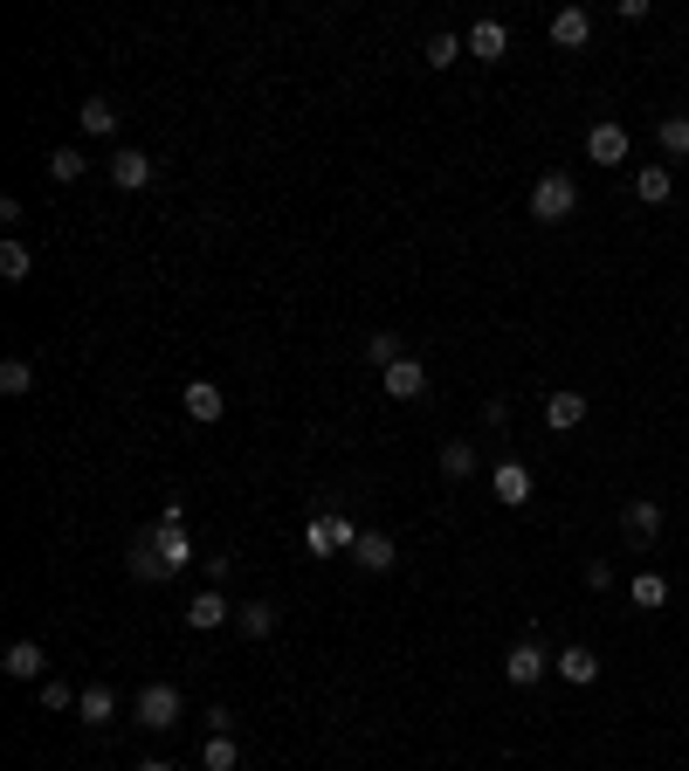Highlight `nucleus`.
<instances>
[{"instance_id": "nucleus-32", "label": "nucleus", "mask_w": 689, "mask_h": 771, "mask_svg": "<svg viewBox=\"0 0 689 771\" xmlns=\"http://www.w3.org/2000/svg\"><path fill=\"white\" fill-rule=\"evenodd\" d=\"M29 386H35V366H29V358H8V366H0V393H8V400H21Z\"/></svg>"}, {"instance_id": "nucleus-9", "label": "nucleus", "mask_w": 689, "mask_h": 771, "mask_svg": "<svg viewBox=\"0 0 689 771\" xmlns=\"http://www.w3.org/2000/svg\"><path fill=\"white\" fill-rule=\"evenodd\" d=\"M379 386H387V400H421L427 393V366L421 358H400V366L379 372Z\"/></svg>"}, {"instance_id": "nucleus-24", "label": "nucleus", "mask_w": 689, "mask_h": 771, "mask_svg": "<svg viewBox=\"0 0 689 771\" xmlns=\"http://www.w3.org/2000/svg\"><path fill=\"white\" fill-rule=\"evenodd\" d=\"M76 124H84L90 138H111V132H118V111L104 104V97H84V111H76Z\"/></svg>"}, {"instance_id": "nucleus-11", "label": "nucleus", "mask_w": 689, "mask_h": 771, "mask_svg": "<svg viewBox=\"0 0 689 771\" xmlns=\"http://www.w3.org/2000/svg\"><path fill=\"white\" fill-rule=\"evenodd\" d=\"M586 159L593 166H627V132L621 124H593V132H586Z\"/></svg>"}, {"instance_id": "nucleus-17", "label": "nucleus", "mask_w": 689, "mask_h": 771, "mask_svg": "<svg viewBox=\"0 0 689 771\" xmlns=\"http://www.w3.org/2000/svg\"><path fill=\"white\" fill-rule=\"evenodd\" d=\"M586 421V393H573V386H558V393L545 400V427H558V434H566V427H579Z\"/></svg>"}, {"instance_id": "nucleus-31", "label": "nucleus", "mask_w": 689, "mask_h": 771, "mask_svg": "<svg viewBox=\"0 0 689 771\" xmlns=\"http://www.w3.org/2000/svg\"><path fill=\"white\" fill-rule=\"evenodd\" d=\"M655 138H662V152H669V159H689V118H682V111H676V118H662V132H655Z\"/></svg>"}, {"instance_id": "nucleus-23", "label": "nucleus", "mask_w": 689, "mask_h": 771, "mask_svg": "<svg viewBox=\"0 0 689 771\" xmlns=\"http://www.w3.org/2000/svg\"><path fill=\"white\" fill-rule=\"evenodd\" d=\"M442 476L448 482H469L476 476V442H442Z\"/></svg>"}, {"instance_id": "nucleus-16", "label": "nucleus", "mask_w": 689, "mask_h": 771, "mask_svg": "<svg viewBox=\"0 0 689 771\" xmlns=\"http://www.w3.org/2000/svg\"><path fill=\"white\" fill-rule=\"evenodd\" d=\"M152 551L166 558V572H187V565H193V545H187L180 524H159V530H152Z\"/></svg>"}, {"instance_id": "nucleus-2", "label": "nucleus", "mask_w": 689, "mask_h": 771, "mask_svg": "<svg viewBox=\"0 0 689 771\" xmlns=\"http://www.w3.org/2000/svg\"><path fill=\"white\" fill-rule=\"evenodd\" d=\"M573 208H579L573 172H538V187H531V221L558 227V221H573Z\"/></svg>"}, {"instance_id": "nucleus-10", "label": "nucleus", "mask_w": 689, "mask_h": 771, "mask_svg": "<svg viewBox=\"0 0 689 771\" xmlns=\"http://www.w3.org/2000/svg\"><path fill=\"white\" fill-rule=\"evenodd\" d=\"M227 621H235V606H227V600L214 593V585L187 600V627H193V634H214V627H227Z\"/></svg>"}, {"instance_id": "nucleus-13", "label": "nucleus", "mask_w": 689, "mask_h": 771, "mask_svg": "<svg viewBox=\"0 0 689 771\" xmlns=\"http://www.w3.org/2000/svg\"><path fill=\"white\" fill-rule=\"evenodd\" d=\"M463 42H469L476 63H503V56H510V29H503V21H476Z\"/></svg>"}, {"instance_id": "nucleus-20", "label": "nucleus", "mask_w": 689, "mask_h": 771, "mask_svg": "<svg viewBox=\"0 0 689 771\" xmlns=\"http://www.w3.org/2000/svg\"><path fill=\"white\" fill-rule=\"evenodd\" d=\"M627 600H634V606H642V613H655V606H669V579H662V572H634V579H627Z\"/></svg>"}, {"instance_id": "nucleus-15", "label": "nucleus", "mask_w": 689, "mask_h": 771, "mask_svg": "<svg viewBox=\"0 0 689 771\" xmlns=\"http://www.w3.org/2000/svg\"><path fill=\"white\" fill-rule=\"evenodd\" d=\"M552 42L558 48H586V42H593V14H586V8H558L552 14Z\"/></svg>"}, {"instance_id": "nucleus-12", "label": "nucleus", "mask_w": 689, "mask_h": 771, "mask_svg": "<svg viewBox=\"0 0 689 771\" xmlns=\"http://www.w3.org/2000/svg\"><path fill=\"white\" fill-rule=\"evenodd\" d=\"M0 668H8L14 682H42L48 661H42V640H8V655H0Z\"/></svg>"}, {"instance_id": "nucleus-18", "label": "nucleus", "mask_w": 689, "mask_h": 771, "mask_svg": "<svg viewBox=\"0 0 689 771\" xmlns=\"http://www.w3.org/2000/svg\"><path fill=\"white\" fill-rule=\"evenodd\" d=\"M669 193H676V172L669 166H642V172H634V200H642V208H662Z\"/></svg>"}, {"instance_id": "nucleus-19", "label": "nucleus", "mask_w": 689, "mask_h": 771, "mask_svg": "<svg viewBox=\"0 0 689 771\" xmlns=\"http://www.w3.org/2000/svg\"><path fill=\"white\" fill-rule=\"evenodd\" d=\"M552 668H558V675H566V682H600V655L593 648H566V655H552Z\"/></svg>"}, {"instance_id": "nucleus-33", "label": "nucleus", "mask_w": 689, "mask_h": 771, "mask_svg": "<svg viewBox=\"0 0 689 771\" xmlns=\"http://www.w3.org/2000/svg\"><path fill=\"white\" fill-rule=\"evenodd\" d=\"M76 703H84V689H69V682H56V675L42 682V709H76Z\"/></svg>"}, {"instance_id": "nucleus-7", "label": "nucleus", "mask_w": 689, "mask_h": 771, "mask_svg": "<svg viewBox=\"0 0 689 771\" xmlns=\"http://www.w3.org/2000/svg\"><path fill=\"white\" fill-rule=\"evenodd\" d=\"M621 530H627V545H655V537H662V503L655 496H634L621 510Z\"/></svg>"}, {"instance_id": "nucleus-5", "label": "nucleus", "mask_w": 689, "mask_h": 771, "mask_svg": "<svg viewBox=\"0 0 689 771\" xmlns=\"http://www.w3.org/2000/svg\"><path fill=\"white\" fill-rule=\"evenodd\" d=\"M490 496L503 510H524L531 503V469H524V461H497V469H490Z\"/></svg>"}, {"instance_id": "nucleus-35", "label": "nucleus", "mask_w": 689, "mask_h": 771, "mask_svg": "<svg viewBox=\"0 0 689 771\" xmlns=\"http://www.w3.org/2000/svg\"><path fill=\"white\" fill-rule=\"evenodd\" d=\"M482 427H510V400H482Z\"/></svg>"}, {"instance_id": "nucleus-14", "label": "nucleus", "mask_w": 689, "mask_h": 771, "mask_svg": "<svg viewBox=\"0 0 689 771\" xmlns=\"http://www.w3.org/2000/svg\"><path fill=\"white\" fill-rule=\"evenodd\" d=\"M180 400H187V414H193V421H208V427H214V421L227 414V393H221L214 379H193V386H187Z\"/></svg>"}, {"instance_id": "nucleus-36", "label": "nucleus", "mask_w": 689, "mask_h": 771, "mask_svg": "<svg viewBox=\"0 0 689 771\" xmlns=\"http://www.w3.org/2000/svg\"><path fill=\"white\" fill-rule=\"evenodd\" d=\"M227 572H235V558H227V551H208V585H221Z\"/></svg>"}, {"instance_id": "nucleus-6", "label": "nucleus", "mask_w": 689, "mask_h": 771, "mask_svg": "<svg viewBox=\"0 0 689 771\" xmlns=\"http://www.w3.org/2000/svg\"><path fill=\"white\" fill-rule=\"evenodd\" d=\"M152 172H159V166H152V152H138V145H118V152H111V179H118L124 193L152 187Z\"/></svg>"}, {"instance_id": "nucleus-25", "label": "nucleus", "mask_w": 689, "mask_h": 771, "mask_svg": "<svg viewBox=\"0 0 689 771\" xmlns=\"http://www.w3.org/2000/svg\"><path fill=\"white\" fill-rule=\"evenodd\" d=\"M29 269H35L29 242H0V282H29Z\"/></svg>"}, {"instance_id": "nucleus-37", "label": "nucleus", "mask_w": 689, "mask_h": 771, "mask_svg": "<svg viewBox=\"0 0 689 771\" xmlns=\"http://www.w3.org/2000/svg\"><path fill=\"white\" fill-rule=\"evenodd\" d=\"M138 771H173V764H159V758H145V764H138Z\"/></svg>"}, {"instance_id": "nucleus-29", "label": "nucleus", "mask_w": 689, "mask_h": 771, "mask_svg": "<svg viewBox=\"0 0 689 771\" xmlns=\"http://www.w3.org/2000/svg\"><path fill=\"white\" fill-rule=\"evenodd\" d=\"M84 172H90V159H84V152H76V145L48 152V179H63V187H69V179H84Z\"/></svg>"}, {"instance_id": "nucleus-1", "label": "nucleus", "mask_w": 689, "mask_h": 771, "mask_svg": "<svg viewBox=\"0 0 689 771\" xmlns=\"http://www.w3.org/2000/svg\"><path fill=\"white\" fill-rule=\"evenodd\" d=\"M352 545H359V524H352L345 510H318V517L303 524V551L311 558H352Z\"/></svg>"}, {"instance_id": "nucleus-34", "label": "nucleus", "mask_w": 689, "mask_h": 771, "mask_svg": "<svg viewBox=\"0 0 689 771\" xmlns=\"http://www.w3.org/2000/svg\"><path fill=\"white\" fill-rule=\"evenodd\" d=\"M586 585H593V593H614V565L593 558V565H586Z\"/></svg>"}, {"instance_id": "nucleus-8", "label": "nucleus", "mask_w": 689, "mask_h": 771, "mask_svg": "<svg viewBox=\"0 0 689 771\" xmlns=\"http://www.w3.org/2000/svg\"><path fill=\"white\" fill-rule=\"evenodd\" d=\"M393 558H400V545L387 530H359V545H352V565H359V572H393Z\"/></svg>"}, {"instance_id": "nucleus-3", "label": "nucleus", "mask_w": 689, "mask_h": 771, "mask_svg": "<svg viewBox=\"0 0 689 771\" xmlns=\"http://www.w3.org/2000/svg\"><path fill=\"white\" fill-rule=\"evenodd\" d=\"M138 724L145 730H173V724H180V689H173V682H145L138 689Z\"/></svg>"}, {"instance_id": "nucleus-26", "label": "nucleus", "mask_w": 689, "mask_h": 771, "mask_svg": "<svg viewBox=\"0 0 689 771\" xmlns=\"http://www.w3.org/2000/svg\"><path fill=\"white\" fill-rule=\"evenodd\" d=\"M463 56H469V42H463V35H448V29H442V35H427V69H448V63H463Z\"/></svg>"}, {"instance_id": "nucleus-28", "label": "nucleus", "mask_w": 689, "mask_h": 771, "mask_svg": "<svg viewBox=\"0 0 689 771\" xmlns=\"http://www.w3.org/2000/svg\"><path fill=\"white\" fill-rule=\"evenodd\" d=\"M200 764H208V771H235V764H242L235 737H200Z\"/></svg>"}, {"instance_id": "nucleus-27", "label": "nucleus", "mask_w": 689, "mask_h": 771, "mask_svg": "<svg viewBox=\"0 0 689 771\" xmlns=\"http://www.w3.org/2000/svg\"><path fill=\"white\" fill-rule=\"evenodd\" d=\"M400 358H407V351H400V338H393V331H373V338H366V366H373V372L400 366Z\"/></svg>"}, {"instance_id": "nucleus-21", "label": "nucleus", "mask_w": 689, "mask_h": 771, "mask_svg": "<svg viewBox=\"0 0 689 771\" xmlns=\"http://www.w3.org/2000/svg\"><path fill=\"white\" fill-rule=\"evenodd\" d=\"M76 716H84V724H90V730H104V724H111V716H118V696H111V689H104V682H97V689H84V703H76Z\"/></svg>"}, {"instance_id": "nucleus-30", "label": "nucleus", "mask_w": 689, "mask_h": 771, "mask_svg": "<svg viewBox=\"0 0 689 771\" xmlns=\"http://www.w3.org/2000/svg\"><path fill=\"white\" fill-rule=\"evenodd\" d=\"M124 565H132V579H166V558L152 551V537H138V545H132V558H124Z\"/></svg>"}, {"instance_id": "nucleus-4", "label": "nucleus", "mask_w": 689, "mask_h": 771, "mask_svg": "<svg viewBox=\"0 0 689 771\" xmlns=\"http://www.w3.org/2000/svg\"><path fill=\"white\" fill-rule=\"evenodd\" d=\"M545 668H552V655L538 648V640H518V648L503 655V682H518V689H531V682H545Z\"/></svg>"}, {"instance_id": "nucleus-22", "label": "nucleus", "mask_w": 689, "mask_h": 771, "mask_svg": "<svg viewBox=\"0 0 689 771\" xmlns=\"http://www.w3.org/2000/svg\"><path fill=\"white\" fill-rule=\"evenodd\" d=\"M235 627H242L248 640H263V634H276V606H269V600H248V606H235Z\"/></svg>"}]
</instances>
